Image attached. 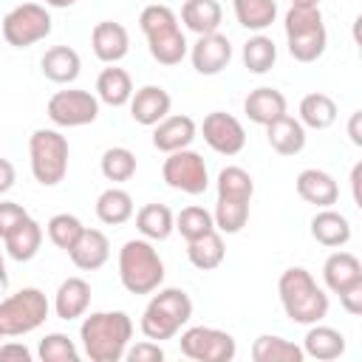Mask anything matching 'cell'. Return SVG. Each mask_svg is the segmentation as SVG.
Returning <instances> with one entry per match:
<instances>
[{
    "instance_id": "6da1fadb",
    "label": "cell",
    "mask_w": 362,
    "mask_h": 362,
    "mask_svg": "<svg viewBox=\"0 0 362 362\" xmlns=\"http://www.w3.org/2000/svg\"><path fill=\"white\" fill-rule=\"evenodd\" d=\"M79 339L90 362H119L133 339V320L124 311H93L82 320Z\"/></svg>"
},
{
    "instance_id": "7a4b0ae2",
    "label": "cell",
    "mask_w": 362,
    "mask_h": 362,
    "mask_svg": "<svg viewBox=\"0 0 362 362\" xmlns=\"http://www.w3.org/2000/svg\"><path fill=\"white\" fill-rule=\"evenodd\" d=\"M277 294L283 303V311L297 325H314L322 322L328 314V294L317 286L308 269L291 266L277 280Z\"/></svg>"
},
{
    "instance_id": "3957f363",
    "label": "cell",
    "mask_w": 362,
    "mask_h": 362,
    "mask_svg": "<svg viewBox=\"0 0 362 362\" xmlns=\"http://www.w3.org/2000/svg\"><path fill=\"white\" fill-rule=\"evenodd\" d=\"M158 294L150 297L144 314H141V334L153 342L173 339L192 317V300L184 288H156Z\"/></svg>"
},
{
    "instance_id": "277c9868",
    "label": "cell",
    "mask_w": 362,
    "mask_h": 362,
    "mask_svg": "<svg viewBox=\"0 0 362 362\" xmlns=\"http://www.w3.org/2000/svg\"><path fill=\"white\" fill-rule=\"evenodd\" d=\"M119 280L130 294H153L164 283V260L153 240L133 238L119 249Z\"/></svg>"
},
{
    "instance_id": "5b68a950",
    "label": "cell",
    "mask_w": 362,
    "mask_h": 362,
    "mask_svg": "<svg viewBox=\"0 0 362 362\" xmlns=\"http://www.w3.org/2000/svg\"><path fill=\"white\" fill-rule=\"evenodd\" d=\"M68 139L59 130L40 127L28 139V158H31V173L37 184L42 187H57L68 175Z\"/></svg>"
},
{
    "instance_id": "8992f818",
    "label": "cell",
    "mask_w": 362,
    "mask_h": 362,
    "mask_svg": "<svg viewBox=\"0 0 362 362\" xmlns=\"http://www.w3.org/2000/svg\"><path fill=\"white\" fill-rule=\"evenodd\" d=\"M48 297L28 286L0 300V331L3 337H23L37 331L48 317Z\"/></svg>"
},
{
    "instance_id": "52a82bcc",
    "label": "cell",
    "mask_w": 362,
    "mask_h": 362,
    "mask_svg": "<svg viewBox=\"0 0 362 362\" xmlns=\"http://www.w3.org/2000/svg\"><path fill=\"white\" fill-rule=\"evenodd\" d=\"M0 34L14 48H31L51 34V14L40 3H20L3 17Z\"/></svg>"
},
{
    "instance_id": "ba28073f",
    "label": "cell",
    "mask_w": 362,
    "mask_h": 362,
    "mask_svg": "<svg viewBox=\"0 0 362 362\" xmlns=\"http://www.w3.org/2000/svg\"><path fill=\"white\" fill-rule=\"evenodd\" d=\"M161 178L167 187L187 192V195H201L209 187V173H206V161L201 153L184 147L175 153H167L164 167H161Z\"/></svg>"
},
{
    "instance_id": "9c48e42d",
    "label": "cell",
    "mask_w": 362,
    "mask_h": 362,
    "mask_svg": "<svg viewBox=\"0 0 362 362\" xmlns=\"http://www.w3.org/2000/svg\"><path fill=\"white\" fill-rule=\"evenodd\" d=\"M181 354L195 362H229L238 354L235 337L221 328L209 325H192L181 334Z\"/></svg>"
},
{
    "instance_id": "30bf717a",
    "label": "cell",
    "mask_w": 362,
    "mask_h": 362,
    "mask_svg": "<svg viewBox=\"0 0 362 362\" xmlns=\"http://www.w3.org/2000/svg\"><path fill=\"white\" fill-rule=\"evenodd\" d=\"M45 113H48V119L57 127H85V124L96 122V116H99V99H96V93L82 90V88L57 90L48 99Z\"/></svg>"
},
{
    "instance_id": "8fae6325",
    "label": "cell",
    "mask_w": 362,
    "mask_h": 362,
    "mask_svg": "<svg viewBox=\"0 0 362 362\" xmlns=\"http://www.w3.org/2000/svg\"><path fill=\"white\" fill-rule=\"evenodd\" d=\"M201 133H204V141L221 156H238L246 147V130H243L240 119H235L232 113H223V110L206 113Z\"/></svg>"
},
{
    "instance_id": "7c38bea8",
    "label": "cell",
    "mask_w": 362,
    "mask_h": 362,
    "mask_svg": "<svg viewBox=\"0 0 362 362\" xmlns=\"http://www.w3.org/2000/svg\"><path fill=\"white\" fill-rule=\"evenodd\" d=\"M189 59H192V68L198 74L215 76V74H221L229 65V59H232V42L221 31L201 34L198 42L189 48Z\"/></svg>"
},
{
    "instance_id": "4fadbf2b",
    "label": "cell",
    "mask_w": 362,
    "mask_h": 362,
    "mask_svg": "<svg viewBox=\"0 0 362 362\" xmlns=\"http://www.w3.org/2000/svg\"><path fill=\"white\" fill-rule=\"evenodd\" d=\"M90 48H93L96 59H102L105 65H116L130 51V34H127V28L122 23L102 20L90 31Z\"/></svg>"
},
{
    "instance_id": "5bb4252c",
    "label": "cell",
    "mask_w": 362,
    "mask_h": 362,
    "mask_svg": "<svg viewBox=\"0 0 362 362\" xmlns=\"http://www.w3.org/2000/svg\"><path fill=\"white\" fill-rule=\"evenodd\" d=\"M130 116L136 124L141 127H153L158 124L164 116H170V107H173V99L170 93L161 88V85H144L139 90H133L130 96Z\"/></svg>"
},
{
    "instance_id": "9a60e30c",
    "label": "cell",
    "mask_w": 362,
    "mask_h": 362,
    "mask_svg": "<svg viewBox=\"0 0 362 362\" xmlns=\"http://www.w3.org/2000/svg\"><path fill=\"white\" fill-rule=\"evenodd\" d=\"M68 257L76 269L82 272H96L107 263L110 257V240L102 229H82V235L76 238V243L68 249Z\"/></svg>"
},
{
    "instance_id": "2e32d148",
    "label": "cell",
    "mask_w": 362,
    "mask_h": 362,
    "mask_svg": "<svg viewBox=\"0 0 362 362\" xmlns=\"http://www.w3.org/2000/svg\"><path fill=\"white\" fill-rule=\"evenodd\" d=\"M195 122L189 116H164L158 124H153V147L158 153H175V150H184L195 141Z\"/></svg>"
},
{
    "instance_id": "e0dca14e",
    "label": "cell",
    "mask_w": 362,
    "mask_h": 362,
    "mask_svg": "<svg viewBox=\"0 0 362 362\" xmlns=\"http://www.w3.org/2000/svg\"><path fill=\"white\" fill-rule=\"evenodd\" d=\"M294 187H297V195H300L305 204H314V206H320V209L337 204V198H339V187H337L334 175L325 173V170H317V167L303 170V173L297 175V181H294Z\"/></svg>"
},
{
    "instance_id": "ac0fdd59",
    "label": "cell",
    "mask_w": 362,
    "mask_h": 362,
    "mask_svg": "<svg viewBox=\"0 0 362 362\" xmlns=\"http://www.w3.org/2000/svg\"><path fill=\"white\" fill-rule=\"evenodd\" d=\"M286 110H288V102H286L283 90L269 88V85L249 90V96L243 99V113H246L255 124H263V127H266L269 122L280 119Z\"/></svg>"
},
{
    "instance_id": "d6986e66",
    "label": "cell",
    "mask_w": 362,
    "mask_h": 362,
    "mask_svg": "<svg viewBox=\"0 0 362 362\" xmlns=\"http://www.w3.org/2000/svg\"><path fill=\"white\" fill-rule=\"evenodd\" d=\"M90 305V283L82 277H68L59 283L57 294H54V311L59 320L71 322L76 317H85Z\"/></svg>"
},
{
    "instance_id": "ffe728a7",
    "label": "cell",
    "mask_w": 362,
    "mask_h": 362,
    "mask_svg": "<svg viewBox=\"0 0 362 362\" xmlns=\"http://www.w3.org/2000/svg\"><path fill=\"white\" fill-rule=\"evenodd\" d=\"M40 68H42L45 79H51L57 85H71L82 71V59L71 45H54L42 54Z\"/></svg>"
},
{
    "instance_id": "44dd1931",
    "label": "cell",
    "mask_w": 362,
    "mask_h": 362,
    "mask_svg": "<svg viewBox=\"0 0 362 362\" xmlns=\"http://www.w3.org/2000/svg\"><path fill=\"white\" fill-rule=\"evenodd\" d=\"M266 139H269V144H272L274 153H280V156H297L305 147V127L300 124V119L283 113L280 119H274V122L266 124Z\"/></svg>"
},
{
    "instance_id": "7402d4cb",
    "label": "cell",
    "mask_w": 362,
    "mask_h": 362,
    "mask_svg": "<svg viewBox=\"0 0 362 362\" xmlns=\"http://www.w3.org/2000/svg\"><path fill=\"white\" fill-rule=\"evenodd\" d=\"M311 238H314L320 246H328V249L345 246V243L351 240V221H348L342 212L325 206V209H320V212L311 218Z\"/></svg>"
},
{
    "instance_id": "603a6c76",
    "label": "cell",
    "mask_w": 362,
    "mask_h": 362,
    "mask_svg": "<svg viewBox=\"0 0 362 362\" xmlns=\"http://www.w3.org/2000/svg\"><path fill=\"white\" fill-rule=\"evenodd\" d=\"M322 280H325L328 291H334V294H339L342 288L359 283L362 280V263H359V257L351 255V252H342V249L334 252V255H328L325 263H322Z\"/></svg>"
},
{
    "instance_id": "cb8c5ba5",
    "label": "cell",
    "mask_w": 362,
    "mask_h": 362,
    "mask_svg": "<svg viewBox=\"0 0 362 362\" xmlns=\"http://www.w3.org/2000/svg\"><path fill=\"white\" fill-rule=\"evenodd\" d=\"M303 354L311 356V359H320V362H331V359H339L345 354V337L342 331L331 328V325H308V334L303 339Z\"/></svg>"
},
{
    "instance_id": "d4e9b609",
    "label": "cell",
    "mask_w": 362,
    "mask_h": 362,
    "mask_svg": "<svg viewBox=\"0 0 362 362\" xmlns=\"http://www.w3.org/2000/svg\"><path fill=\"white\" fill-rule=\"evenodd\" d=\"M3 243H6V255H8L11 260L28 263V260L40 252V246H42V226L28 215L23 223H17V226L3 238Z\"/></svg>"
},
{
    "instance_id": "484cf974",
    "label": "cell",
    "mask_w": 362,
    "mask_h": 362,
    "mask_svg": "<svg viewBox=\"0 0 362 362\" xmlns=\"http://www.w3.org/2000/svg\"><path fill=\"white\" fill-rule=\"evenodd\" d=\"M147 48H150V57L158 62V65H178L184 57H187V37L184 31L175 25L170 28H161V31H153L147 34Z\"/></svg>"
},
{
    "instance_id": "4316f807",
    "label": "cell",
    "mask_w": 362,
    "mask_h": 362,
    "mask_svg": "<svg viewBox=\"0 0 362 362\" xmlns=\"http://www.w3.org/2000/svg\"><path fill=\"white\" fill-rule=\"evenodd\" d=\"M221 20H223V8L218 0H187L181 6V23L198 37L218 31Z\"/></svg>"
},
{
    "instance_id": "83f0119b",
    "label": "cell",
    "mask_w": 362,
    "mask_h": 362,
    "mask_svg": "<svg viewBox=\"0 0 362 362\" xmlns=\"http://www.w3.org/2000/svg\"><path fill=\"white\" fill-rule=\"evenodd\" d=\"M133 96V79L124 68H105L99 76H96V99L110 105V107H122L127 105Z\"/></svg>"
},
{
    "instance_id": "f1b7e54d",
    "label": "cell",
    "mask_w": 362,
    "mask_h": 362,
    "mask_svg": "<svg viewBox=\"0 0 362 362\" xmlns=\"http://www.w3.org/2000/svg\"><path fill=\"white\" fill-rule=\"evenodd\" d=\"M136 229L147 240H167L175 229V215L164 204H144L136 212Z\"/></svg>"
},
{
    "instance_id": "f546056e",
    "label": "cell",
    "mask_w": 362,
    "mask_h": 362,
    "mask_svg": "<svg viewBox=\"0 0 362 362\" xmlns=\"http://www.w3.org/2000/svg\"><path fill=\"white\" fill-rule=\"evenodd\" d=\"M187 257H189V263H192L195 269H201V272L218 269V266L223 263V257H226V246H223L221 232L212 229V232H206V235L189 240V243H187Z\"/></svg>"
},
{
    "instance_id": "4dcf8cb0",
    "label": "cell",
    "mask_w": 362,
    "mask_h": 362,
    "mask_svg": "<svg viewBox=\"0 0 362 362\" xmlns=\"http://www.w3.org/2000/svg\"><path fill=\"white\" fill-rule=\"evenodd\" d=\"M252 359L255 362H303L305 354H303L300 345H294L286 337L263 334L252 342Z\"/></svg>"
},
{
    "instance_id": "1f68e13d",
    "label": "cell",
    "mask_w": 362,
    "mask_h": 362,
    "mask_svg": "<svg viewBox=\"0 0 362 362\" xmlns=\"http://www.w3.org/2000/svg\"><path fill=\"white\" fill-rule=\"evenodd\" d=\"M337 122V102L328 93H305L300 99V124L311 130H325Z\"/></svg>"
},
{
    "instance_id": "d6a6232c",
    "label": "cell",
    "mask_w": 362,
    "mask_h": 362,
    "mask_svg": "<svg viewBox=\"0 0 362 362\" xmlns=\"http://www.w3.org/2000/svg\"><path fill=\"white\" fill-rule=\"evenodd\" d=\"M96 218L107 226H122L133 218V198L127 189L110 187L96 198Z\"/></svg>"
},
{
    "instance_id": "836d02e7",
    "label": "cell",
    "mask_w": 362,
    "mask_h": 362,
    "mask_svg": "<svg viewBox=\"0 0 362 362\" xmlns=\"http://www.w3.org/2000/svg\"><path fill=\"white\" fill-rule=\"evenodd\" d=\"M235 20L249 28V31H266L274 17H277V3L274 0H232Z\"/></svg>"
},
{
    "instance_id": "e575fe53",
    "label": "cell",
    "mask_w": 362,
    "mask_h": 362,
    "mask_svg": "<svg viewBox=\"0 0 362 362\" xmlns=\"http://www.w3.org/2000/svg\"><path fill=\"white\" fill-rule=\"evenodd\" d=\"M240 57H243V65H246L249 74H269L277 62V45L272 42V37L255 34V37L246 40Z\"/></svg>"
},
{
    "instance_id": "d590c367",
    "label": "cell",
    "mask_w": 362,
    "mask_h": 362,
    "mask_svg": "<svg viewBox=\"0 0 362 362\" xmlns=\"http://www.w3.org/2000/svg\"><path fill=\"white\" fill-rule=\"evenodd\" d=\"M249 204L252 201H235V198H218L212 221L221 235H238L249 221Z\"/></svg>"
},
{
    "instance_id": "8d00e7d4",
    "label": "cell",
    "mask_w": 362,
    "mask_h": 362,
    "mask_svg": "<svg viewBox=\"0 0 362 362\" xmlns=\"http://www.w3.org/2000/svg\"><path fill=\"white\" fill-rule=\"evenodd\" d=\"M99 170L107 181L113 184H122V181H130L136 175V156L133 150L127 147H107L102 153V161H99Z\"/></svg>"
},
{
    "instance_id": "74e56055",
    "label": "cell",
    "mask_w": 362,
    "mask_h": 362,
    "mask_svg": "<svg viewBox=\"0 0 362 362\" xmlns=\"http://www.w3.org/2000/svg\"><path fill=\"white\" fill-rule=\"evenodd\" d=\"M286 40H288V54H291L297 62H317V59L325 54L328 31H325V25H320V28H314V31L294 34V37H286Z\"/></svg>"
},
{
    "instance_id": "f35d334b",
    "label": "cell",
    "mask_w": 362,
    "mask_h": 362,
    "mask_svg": "<svg viewBox=\"0 0 362 362\" xmlns=\"http://www.w3.org/2000/svg\"><path fill=\"white\" fill-rule=\"evenodd\" d=\"M255 181L243 167H223L218 173V198H235V201H252Z\"/></svg>"
},
{
    "instance_id": "ab89813d",
    "label": "cell",
    "mask_w": 362,
    "mask_h": 362,
    "mask_svg": "<svg viewBox=\"0 0 362 362\" xmlns=\"http://www.w3.org/2000/svg\"><path fill=\"white\" fill-rule=\"evenodd\" d=\"M175 229H178V235L189 243V240H195V238L212 232V229H215V221H212V212H209V209L192 204V206H184V209L175 215Z\"/></svg>"
},
{
    "instance_id": "60d3db41",
    "label": "cell",
    "mask_w": 362,
    "mask_h": 362,
    "mask_svg": "<svg viewBox=\"0 0 362 362\" xmlns=\"http://www.w3.org/2000/svg\"><path fill=\"white\" fill-rule=\"evenodd\" d=\"M82 221L76 218V215H71V212H59V215H54L48 223H45V232H48V240L57 246V249H62V252H68L74 243H76V238L82 235Z\"/></svg>"
},
{
    "instance_id": "b9f144b4",
    "label": "cell",
    "mask_w": 362,
    "mask_h": 362,
    "mask_svg": "<svg viewBox=\"0 0 362 362\" xmlns=\"http://www.w3.org/2000/svg\"><path fill=\"white\" fill-rule=\"evenodd\" d=\"M40 359L42 362H79V351L68 334H48L40 339Z\"/></svg>"
},
{
    "instance_id": "7bdbcfd3",
    "label": "cell",
    "mask_w": 362,
    "mask_h": 362,
    "mask_svg": "<svg viewBox=\"0 0 362 362\" xmlns=\"http://www.w3.org/2000/svg\"><path fill=\"white\" fill-rule=\"evenodd\" d=\"M322 25V11L320 6H291L286 11V20H283V28H286V37H294V34H305V31H314Z\"/></svg>"
},
{
    "instance_id": "ee69618b",
    "label": "cell",
    "mask_w": 362,
    "mask_h": 362,
    "mask_svg": "<svg viewBox=\"0 0 362 362\" xmlns=\"http://www.w3.org/2000/svg\"><path fill=\"white\" fill-rule=\"evenodd\" d=\"M124 359L127 362H161L164 359V348L158 342H153V339H141L136 345H127Z\"/></svg>"
},
{
    "instance_id": "f6af8a7d",
    "label": "cell",
    "mask_w": 362,
    "mask_h": 362,
    "mask_svg": "<svg viewBox=\"0 0 362 362\" xmlns=\"http://www.w3.org/2000/svg\"><path fill=\"white\" fill-rule=\"evenodd\" d=\"M28 218L25 206L14 204V201H0V238H6L17 223H23Z\"/></svg>"
},
{
    "instance_id": "bcb514c9",
    "label": "cell",
    "mask_w": 362,
    "mask_h": 362,
    "mask_svg": "<svg viewBox=\"0 0 362 362\" xmlns=\"http://www.w3.org/2000/svg\"><path fill=\"white\" fill-rule=\"evenodd\" d=\"M339 305H342L348 314H354V317L362 314V280L339 291Z\"/></svg>"
},
{
    "instance_id": "7dc6e473",
    "label": "cell",
    "mask_w": 362,
    "mask_h": 362,
    "mask_svg": "<svg viewBox=\"0 0 362 362\" xmlns=\"http://www.w3.org/2000/svg\"><path fill=\"white\" fill-rule=\"evenodd\" d=\"M8 359H17V362H31V351L20 342H6L0 345V362H8Z\"/></svg>"
},
{
    "instance_id": "c3c4849f",
    "label": "cell",
    "mask_w": 362,
    "mask_h": 362,
    "mask_svg": "<svg viewBox=\"0 0 362 362\" xmlns=\"http://www.w3.org/2000/svg\"><path fill=\"white\" fill-rule=\"evenodd\" d=\"M17 181V170L8 158H0V195H6Z\"/></svg>"
},
{
    "instance_id": "681fc988",
    "label": "cell",
    "mask_w": 362,
    "mask_h": 362,
    "mask_svg": "<svg viewBox=\"0 0 362 362\" xmlns=\"http://www.w3.org/2000/svg\"><path fill=\"white\" fill-rule=\"evenodd\" d=\"M359 122H362V110H354L351 119H348V136L356 147H362V133H359Z\"/></svg>"
},
{
    "instance_id": "f907efd6",
    "label": "cell",
    "mask_w": 362,
    "mask_h": 362,
    "mask_svg": "<svg viewBox=\"0 0 362 362\" xmlns=\"http://www.w3.org/2000/svg\"><path fill=\"white\" fill-rule=\"evenodd\" d=\"M359 178H362V164H354L351 170V192H354V204H359Z\"/></svg>"
},
{
    "instance_id": "816d5d0a",
    "label": "cell",
    "mask_w": 362,
    "mask_h": 362,
    "mask_svg": "<svg viewBox=\"0 0 362 362\" xmlns=\"http://www.w3.org/2000/svg\"><path fill=\"white\" fill-rule=\"evenodd\" d=\"M8 288V274H6V260H3V252H0V294Z\"/></svg>"
},
{
    "instance_id": "f5cc1de1",
    "label": "cell",
    "mask_w": 362,
    "mask_h": 362,
    "mask_svg": "<svg viewBox=\"0 0 362 362\" xmlns=\"http://www.w3.org/2000/svg\"><path fill=\"white\" fill-rule=\"evenodd\" d=\"M74 3H79V0H45V6H51V8H68Z\"/></svg>"
},
{
    "instance_id": "db71d44e",
    "label": "cell",
    "mask_w": 362,
    "mask_h": 362,
    "mask_svg": "<svg viewBox=\"0 0 362 362\" xmlns=\"http://www.w3.org/2000/svg\"><path fill=\"white\" fill-rule=\"evenodd\" d=\"M291 6H320V0H291Z\"/></svg>"
},
{
    "instance_id": "11a10c76",
    "label": "cell",
    "mask_w": 362,
    "mask_h": 362,
    "mask_svg": "<svg viewBox=\"0 0 362 362\" xmlns=\"http://www.w3.org/2000/svg\"><path fill=\"white\" fill-rule=\"evenodd\" d=\"M0 339H3V331H0Z\"/></svg>"
}]
</instances>
